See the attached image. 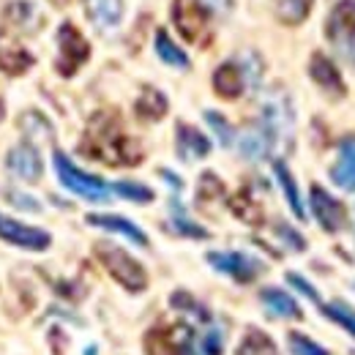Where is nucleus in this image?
<instances>
[{
	"label": "nucleus",
	"instance_id": "aec40b11",
	"mask_svg": "<svg viewBox=\"0 0 355 355\" xmlns=\"http://www.w3.org/2000/svg\"><path fill=\"white\" fill-rule=\"evenodd\" d=\"M88 224H93V227H104V230H112V232H121V235H126L129 241H134L137 246H148V238H145V232H142L139 227H134L129 219H121V216H98V214H90Z\"/></svg>",
	"mask_w": 355,
	"mask_h": 355
},
{
	"label": "nucleus",
	"instance_id": "c756f323",
	"mask_svg": "<svg viewBox=\"0 0 355 355\" xmlns=\"http://www.w3.org/2000/svg\"><path fill=\"white\" fill-rule=\"evenodd\" d=\"M112 189H115L121 197H126V200H134V202H150V200H153V191H150L148 186H139V183L121 180V183H115Z\"/></svg>",
	"mask_w": 355,
	"mask_h": 355
},
{
	"label": "nucleus",
	"instance_id": "bb28decb",
	"mask_svg": "<svg viewBox=\"0 0 355 355\" xmlns=\"http://www.w3.org/2000/svg\"><path fill=\"white\" fill-rule=\"evenodd\" d=\"M156 52H159V58H162L164 63H170V66H175V69H186V66H189V58L178 49L175 42L167 36V31H159V33H156Z\"/></svg>",
	"mask_w": 355,
	"mask_h": 355
},
{
	"label": "nucleus",
	"instance_id": "f704fd0d",
	"mask_svg": "<svg viewBox=\"0 0 355 355\" xmlns=\"http://www.w3.org/2000/svg\"><path fill=\"white\" fill-rule=\"evenodd\" d=\"M287 282H290L293 287H298V290H301L306 298H311L314 304H320V295H317V290L311 287V284L306 282V279H304V276H298V273H287Z\"/></svg>",
	"mask_w": 355,
	"mask_h": 355
},
{
	"label": "nucleus",
	"instance_id": "2f4dec72",
	"mask_svg": "<svg viewBox=\"0 0 355 355\" xmlns=\"http://www.w3.org/2000/svg\"><path fill=\"white\" fill-rule=\"evenodd\" d=\"M205 121L211 123V129L216 132V137H219V142H222L224 148L232 142V129H230V123L224 121L219 112H205Z\"/></svg>",
	"mask_w": 355,
	"mask_h": 355
},
{
	"label": "nucleus",
	"instance_id": "f8f14e48",
	"mask_svg": "<svg viewBox=\"0 0 355 355\" xmlns=\"http://www.w3.org/2000/svg\"><path fill=\"white\" fill-rule=\"evenodd\" d=\"M263 126H266L273 142L276 139H290L293 132V110L284 96H270L263 107Z\"/></svg>",
	"mask_w": 355,
	"mask_h": 355
},
{
	"label": "nucleus",
	"instance_id": "20e7f679",
	"mask_svg": "<svg viewBox=\"0 0 355 355\" xmlns=\"http://www.w3.org/2000/svg\"><path fill=\"white\" fill-rule=\"evenodd\" d=\"M55 170H58L60 183H63L69 191L85 197L90 202H107V200H110V186H107L101 178L88 175V173L77 170V167L69 162V156L60 153V150H55Z\"/></svg>",
	"mask_w": 355,
	"mask_h": 355
},
{
	"label": "nucleus",
	"instance_id": "9b49d317",
	"mask_svg": "<svg viewBox=\"0 0 355 355\" xmlns=\"http://www.w3.org/2000/svg\"><path fill=\"white\" fill-rule=\"evenodd\" d=\"M31 66H33V58L28 55V49L17 42L11 28H3L0 31V71H6V74H25Z\"/></svg>",
	"mask_w": 355,
	"mask_h": 355
},
{
	"label": "nucleus",
	"instance_id": "e433bc0d",
	"mask_svg": "<svg viewBox=\"0 0 355 355\" xmlns=\"http://www.w3.org/2000/svg\"><path fill=\"white\" fill-rule=\"evenodd\" d=\"M276 232H279V235H282V238H284V241H287V243H290V246H293L295 252L306 249V241H304V238H301L298 232H293V230H290L287 224H276Z\"/></svg>",
	"mask_w": 355,
	"mask_h": 355
},
{
	"label": "nucleus",
	"instance_id": "412c9836",
	"mask_svg": "<svg viewBox=\"0 0 355 355\" xmlns=\"http://www.w3.org/2000/svg\"><path fill=\"white\" fill-rule=\"evenodd\" d=\"M260 298H263L266 309L270 311V314H276V317H301L298 304H295L287 293H282V290H276V287H266Z\"/></svg>",
	"mask_w": 355,
	"mask_h": 355
},
{
	"label": "nucleus",
	"instance_id": "2eb2a0df",
	"mask_svg": "<svg viewBox=\"0 0 355 355\" xmlns=\"http://www.w3.org/2000/svg\"><path fill=\"white\" fill-rule=\"evenodd\" d=\"M309 71H311V77H314V83L322 90H328L331 96H345V83H342L336 66H334L325 55H314V58H311Z\"/></svg>",
	"mask_w": 355,
	"mask_h": 355
},
{
	"label": "nucleus",
	"instance_id": "7ed1b4c3",
	"mask_svg": "<svg viewBox=\"0 0 355 355\" xmlns=\"http://www.w3.org/2000/svg\"><path fill=\"white\" fill-rule=\"evenodd\" d=\"M328 42L355 69V0H342L328 17Z\"/></svg>",
	"mask_w": 355,
	"mask_h": 355
},
{
	"label": "nucleus",
	"instance_id": "393cba45",
	"mask_svg": "<svg viewBox=\"0 0 355 355\" xmlns=\"http://www.w3.org/2000/svg\"><path fill=\"white\" fill-rule=\"evenodd\" d=\"M230 208H232V214L241 219V222L246 224H260L263 222V208L252 200V194L243 189V191H238L232 200H230Z\"/></svg>",
	"mask_w": 355,
	"mask_h": 355
},
{
	"label": "nucleus",
	"instance_id": "f257e3e1",
	"mask_svg": "<svg viewBox=\"0 0 355 355\" xmlns=\"http://www.w3.org/2000/svg\"><path fill=\"white\" fill-rule=\"evenodd\" d=\"M80 150H83L88 159H96V162L110 164V167H134V164H139V159H142L139 145L134 142L129 134L123 132L121 118H118V112H112V110L96 112V115L90 118Z\"/></svg>",
	"mask_w": 355,
	"mask_h": 355
},
{
	"label": "nucleus",
	"instance_id": "c85d7f7f",
	"mask_svg": "<svg viewBox=\"0 0 355 355\" xmlns=\"http://www.w3.org/2000/svg\"><path fill=\"white\" fill-rule=\"evenodd\" d=\"M287 339H290V353L293 355H331L325 347L314 345L309 336H304V334H298V331H293Z\"/></svg>",
	"mask_w": 355,
	"mask_h": 355
},
{
	"label": "nucleus",
	"instance_id": "1a4fd4ad",
	"mask_svg": "<svg viewBox=\"0 0 355 355\" xmlns=\"http://www.w3.org/2000/svg\"><path fill=\"white\" fill-rule=\"evenodd\" d=\"M311 211L317 216V222L322 230L328 232H339L345 224H347V211L339 200H334L325 189L320 186H311Z\"/></svg>",
	"mask_w": 355,
	"mask_h": 355
},
{
	"label": "nucleus",
	"instance_id": "b1692460",
	"mask_svg": "<svg viewBox=\"0 0 355 355\" xmlns=\"http://www.w3.org/2000/svg\"><path fill=\"white\" fill-rule=\"evenodd\" d=\"M276 17L284 25H301L311 11V0H273Z\"/></svg>",
	"mask_w": 355,
	"mask_h": 355
},
{
	"label": "nucleus",
	"instance_id": "dca6fc26",
	"mask_svg": "<svg viewBox=\"0 0 355 355\" xmlns=\"http://www.w3.org/2000/svg\"><path fill=\"white\" fill-rule=\"evenodd\" d=\"M208 150H211V142L205 139V134H200L186 123H178V153H180V159H186V162L202 159V156H208Z\"/></svg>",
	"mask_w": 355,
	"mask_h": 355
},
{
	"label": "nucleus",
	"instance_id": "0eeeda50",
	"mask_svg": "<svg viewBox=\"0 0 355 355\" xmlns=\"http://www.w3.org/2000/svg\"><path fill=\"white\" fill-rule=\"evenodd\" d=\"M173 19L186 42H200L208 28V8L200 0H175Z\"/></svg>",
	"mask_w": 355,
	"mask_h": 355
},
{
	"label": "nucleus",
	"instance_id": "473e14b6",
	"mask_svg": "<svg viewBox=\"0 0 355 355\" xmlns=\"http://www.w3.org/2000/svg\"><path fill=\"white\" fill-rule=\"evenodd\" d=\"M173 306H175V309L191 311V314H197L202 322H208V311L202 309V306H200V304H197L191 295H186V293H175V295H173Z\"/></svg>",
	"mask_w": 355,
	"mask_h": 355
},
{
	"label": "nucleus",
	"instance_id": "c9c22d12",
	"mask_svg": "<svg viewBox=\"0 0 355 355\" xmlns=\"http://www.w3.org/2000/svg\"><path fill=\"white\" fill-rule=\"evenodd\" d=\"M175 227L183 232V235H191V238H208V232H205L202 227H197V224H191L189 219H183L180 211H175Z\"/></svg>",
	"mask_w": 355,
	"mask_h": 355
},
{
	"label": "nucleus",
	"instance_id": "58836bf2",
	"mask_svg": "<svg viewBox=\"0 0 355 355\" xmlns=\"http://www.w3.org/2000/svg\"><path fill=\"white\" fill-rule=\"evenodd\" d=\"M3 112H6V110H3V101H0V118H3Z\"/></svg>",
	"mask_w": 355,
	"mask_h": 355
},
{
	"label": "nucleus",
	"instance_id": "a878e982",
	"mask_svg": "<svg viewBox=\"0 0 355 355\" xmlns=\"http://www.w3.org/2000/svg\"><path fill=\"white\" fill-rule=\"evenodd\" d=\"M238 355H276V345L268 334L257 331V328H249L241 347H238Z\"/></svg>",
	"mask_w": 355,
	"mask_h": 355
},
{
	"label": "nucleus",
	"instance_id": "6ab92c4d",
	"mask_svg": "<svg viewBox=\"0 0 355 355\" xmlns=\"http://www.w3.org/2000/svg\"><path fill=\"white\" fill-rule=\"evenodd\" d=\"M85 8H88L93 25L112 28V25H118V19L123 14V0H85Z\"/></svg>",
	"mask_w": 355,
	"mask_h": 355
},
{
	"label": "nucleus",
	"instance_id": "f03ea898",
	"mask_svg": "<svg viewBox=\"0 0 355 355\" xmlns=\"http://www.w3.org/2000/svg\"><path fill=\"white\" fill-rule=\"evenodd\" d=\"M96 257L101 260V266L110 270V276L118 284H123L129 293L145 290V284H148L145 268L139 266L132 254H126L123 249H118L112 243H96Z\"/></svg>",
	"mask_w": 355,
	"mask_h": 355
},
{
	"label": "nucleus",
	"instance_id": "cd10ccee",
	"mask_svg": "<svg viewBox=\"0 0 355 355\" xmlns=\"http://www.w3.org/2000/svg\"><path fill=\"white\" fill-rule=\"evenodd\" d=\"M322 311L334 320V322H339L342 328H347L350 334L355 336V311L347 306V304H342V301H334V304H325Z\"/></svg>",
	"mask_w": 355,
	"mask_h": 355
},
{
	"label": "nucleus",
	"instance_id": "5701e85b",
	"mask_svg": "<svg viewBox=\"0 0 355 355\" xmlns=\"http://www.w3.org/2000/svg\"><path fill=\"white\" fill-rule=\"evenodd\" d=\"M167 112V98L159 93L156 88H145L139 101H137V115L142 121H159Z\"/></svg>",
	"mask_w": 355,
	"mask_h": 355
},
{
	"label": "nucleus",
	"instance_id": "a211bd4d",
	"mask_svg": "<svg viewBox=\"0 0 355 355\" xmlns=\"http://www.w3.org/2000/svg\"><path fill=\"white\" fill-rule=\"evenodd\" d=\"M214 88L222 98H238L243 93V71L238 63H224L214 74Z\"/></svg>",
	"mask_w": 355,
	"mask_h": 355
},
{
	"label": "nucleus",
	"instance_id": "72a5a7b5",
	"mask_svg": "<svg viewBox=\"0 0 355 355\" xmlns=\"http://www.w3.org/2000/svg\"><path fill=\"white\" fill-rule=\"evenodd\" d=\"M200 353L202 355H222V336L219 331H208L200 342Z\"/></svg>",
	"mask_w": 355,
	"mask_h": 355
},
{
	"label": "nucleus",
	"instance_id": "4468645a",
	"mask_svg": "<svg viewBox=\"0 0 355 355\" xmlns=\"http://www.w3.org/2000/svg\"><path fill=\"white\" fill-rule=\"evenodd\" d=\"M331 178L345 191H355V137L342 139V145H339V162L334 164Z\"/></svg>",
	"mask_w": 355,
	"mask_h": 355
},
{
	"label": "nucleus",
	"instance_id": "ddd939ff",
	"mask_svg": "<svg viewBox=\"0 0 355 355\" xmlns=\"http://www.w3.org/2000/svg\"><path fill=\"white\" fill-rule=\"evenodd\" d=\"M6 164H8V170L14 175L22 178V180H39L42 178V156H39V150L31 142L14 148L6 156Z\"/></svg>",
	"mask_w": 355,
	"mask_h": 355
},
{
	"label": "nucleus",
	"instance_id": "4c0bfd02",
	"mask_svg": "<svg viewBox=\"0 0 355 355\" xmlns=\"http://www.w3.org/2000/svg\"><path fill=\"white\" fill-rule=\"evenodd\" d=\"M208 11H216V14H227L232 8V0H200Z\"/></svg>",
	"mask_w": 355,
	"mask_h": 355
},
{
	"label": "nucleus",
	"instance_id": "9d476101",
	"mask_svg": "<svg viewBox=\"0 0 355 355\" xmlns=\"http://www.w3.org/2000/svg\"><path fill=\"white\" fill-rule=\"evenodd\" d=\"M0 238L14 243V246H22V249H33V252H42L49 246V235L44 230H36V227H28V224H19L8 216L0 214Z\"/></svg>",
	"mask_w": 355,
	"mask_h": 355
},
{
	"label": "nucleus",
	"instance_id": "7c9ffc66",
	"mask_svg": "<svg viewBox=\"0 0 355 355\" xmlns=\"http://www.w3.org/2000/svg\"><path fill=\"white\" fill-rule=\"evenodd\" d=\"M222 194H224V186L219 178L211 175V173H205V175L200 178V194H197L200 205H205L208 200H216V197H222Z\"/></svg>",
	"mask_w": 355,
	"mask_h": 355
},
{
	"label": "nucleus",
	"instance_id": "4be33fe9",
	"mask_svg": "<svg viewBox=\"0 0 355 355\" xmlns=\"http://www.w3.org/2000/svg\"><path fill=\"white\" fill-rule=\"evenodd\" d=\"M273 170H276V178H279V183H282V189H284V197H287V202H290L293 214L304 222V219H306V211H304V202H301V194H298L295 178L290 175V170H287V164H284V162H276V164H273Z\"/></svg>",
	"mask_w": 355,
	"mask_h": 355
},
{
	"label": "nucleus",
	"instance_id": "6e6552de",
	"mask_svg": "<svg viewBox=\"0 0 355 355\" xmlns=\"http://www.w3.org/2000/svg\"><path fill=\"white\" fill-rule=\"evenodd\" d=\"M208 263L216 268V270L232 276L241 284H246V282H252V279H257L263 273V263H257L254 257L238 254V252H227V254L224 252H211L208 254Z\"/></svg>",
	"mask_w": 355,
	"mask_h": 355
},
{
	"label": "nucleus",
	"instance_id": "423d86ee",
	"mask_svg": "<svg viewBox=\"0 0 355 355\" xmlns=\"http://www.w3.org/2000/svg\"><path fill=\"white\" fill-rule=\"evenodd\" d=\"M58 46H60V55H58V71L63 77H71L90 55L88 42L83 39V33L74 28V25H60L58 31Z\"/></svg>",
	"mask_w": 355,
	"mask_h": 355
},
{
	"label": "nucleus",
	"instance_id": "39448f33",
	"mask_svg": "<svg viewBox=\"0 0 355 355\" xmlns=\"http://www.w3.org/2000/svg\"><path fill=\"white\" fill-rule=\"evenodd\" d=\"M191 342L189 325H159L148 331L145 336V353L148 355H186Z\"/></svg>",
	"mask_w": 355,
	"mask_h": 355
},
{
	"label": "nucleus",
	"instance_id": "f3484780",
	"mask_svg": "<svg viewBox=\"0 0 355 355\" xmlns=\"http://www.w3.org/2000/svg\"><path fill=\"white\" fill-rule=\"evenodd\" d=\"M270 145H273V137H270V132H268L263 123L246 129L243 137H241V153H243L246 159H252V162L266 159L268 150H270Z\"/></svg>",
	"mask_w": 355,
	"mask_h": 355
}]
</instances>
